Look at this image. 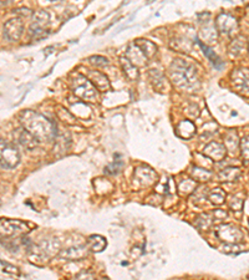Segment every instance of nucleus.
I'll return each mask as SVG.
<instances>
[{"label":"nucleus","mask_w":249,"mask_h":280,"mask_svg":"<svg viewBox=\"0 0 249 280\" xmlns=\"http://www.w3.org/2000/svg\"><path fill=\"white\" fill-rule=\"evenodd\" d=\"M9 152V150L8 149H4V146H3V151H2V156H4V154H8ZM8 157H10L9 155L8 156H5V157H2L3 158V162H4L5 160H8ZM18 160H19V157H18V154H14L13 155V157H12V161H14L15 163H18Z\"/></svg>","instance_id":"obj_4"},{"label":"nucleus","mask_w":249,"mask_h":280,"mask_svg":"<svg viewBox=\"0 0 249 280\" xmlns=\"http://www.w3.org/2000/svg\"><path fill=\"white\" fill-rule=\"evenodd\" d=\"M233 84L242 95L249 96V70L239 69L232 75Z\"/></svg>","instance_id":"obj_1"},{"label":"nucleus","mask_w":249,"mask_h":280,"mask_svg":"<svg viewBox=\"0 0 249 280\" xmlns=\"http://www.w3.org/2000/svg\"><path fill=\"white\" fill-rule=\"evenodd\" d=\"M242 154H243V157H244L247 161H249V137L243 139V142H242Z\"/></svg>","instance_id":"obj_3"},{"label":"nucleus","mask_w":249,"mask_h":280,"mask_svg":"<svg viewBox=\"0 0 249 280\" xmlns=\"http://www.w3.org/2000/svg\"><path fill=\"white\" fill-rule=\"evenodd\" d=\"M199 45H201V48H202V49H203V53H204V54H206V55H207V58H208V59H209V60H211L212 62H213V64H214V66H216V67H217V69H220V67H222V66H223V62L219 60V58H218V56L216 55V54H214V53H213V51H212V50H211V49H209V48H207V46H206V45H203V44H202V43H199Z\"/></svg>","instance_id":"obj_2"}]
</instances>
